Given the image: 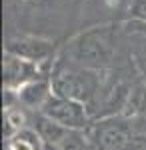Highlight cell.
Wrapping results in <instances>:
<instances>
[{
  "mask_svg": "<svg viewBox=\"0 0 146 150\" xmlns=\"http://www.w3.org/2000/svg\"><path fill=\"white\" fill-rule=\"evenodd\" d=\"M50 120L58 122L60 126H68V128H80L84 124V112L78 104L74 102H54L48 110Z\"/></svg>",
  "mask_w": 146,
  "mask_h": 150,
  "instance_id": "1",
  "label": "cell"
},
{
  "mask_svg": "<svg viewBox=\"0 0 146 150\" xmlns=\"http://www.w3.org/2000/svg\"><path fill=\"white\" fill-rule=\"evenodd\" d=\"M128 144V136L126 132L120 128H112V130H106L100 136V146L102 150H122Z\"/></svg>",
  "mask_w": 146,
  "mask_h": 150,
  "instance_id": "2",
  "label": "cell"
},
{
  "mask_svg": "<svg viewBox=\"0 0 146 150\" xmlns=\"http://www.w3.org/2000/svg\"><path fill=\"white\" fill-rule=\"evenodd\" d=\"M22 122H24V116L20 112H8L6 116V124H8V130H20L22 128Z\"/></svg>",
  "mask_w": 146,
  "mask_h": 150,
  "instance_id": "3",
  "label": "cell"
},
{
  "mask_svg": "<svg viewBox=\"0 0 146 150\" xmlns=\"http://www.w3.org/2000/svg\"><path fill=\"white\" fill-rule=\"evenodd\" d=\"M18 136L20 138H24L26 142H30L36 150H40V146H42V142H40V136L36 134V132H32V130H20L18 132Z\"/></svg>",
  "mask_w": 146,
  "mask_h": 150,
  "instance_id": "4",
  "label": "cell"
},
{
  "mask_svg": "<svg viewBox=\"0 0 146 150\" xmlns=\"http://www.w3.org/2000/svg\"><path fill=\"white\" fill-rule=\"evenodd\" d=\"M10 150H36V148H34L30 142H26L24 138H20V136L16 134L14 140L10 142Z\"/></svg>",
  "mask_w": 146,
  "mask_h": 150,
  "instance_id": "5",
  "label": "cell"
}]
</instances>
